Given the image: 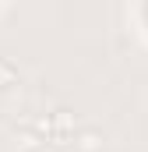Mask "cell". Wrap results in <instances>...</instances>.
Returning <instances> with one entry per match:
<instances>
[{"instance_id":"cell-1","label":"cell","mask_w":148,"mask_h":152,"mask_svg":"<svg viewBox=\"0 0 148 152\" xmlns=\"http://www.w3.org/2000/svg\"><path fill=\"white\" fill-rule=\"evenodd\" d=\"M78 149H81V152H99L102 142H99L95 131H85V134H78Z\"/></svg>"},{"instance_id":"cell-2","label":"cell","mask_w":148,"mask_h":152,"mask_svg":"<svg viewBox=\"0 0 148 152\" xmlns=\"http://www.w3.org/2000/svg\"><path fill=\"white\" fill-rule=\"evenodd\" d=\"M4 85H14V67L0 60V88H4Z\"/></svg>"}]
</instances>
